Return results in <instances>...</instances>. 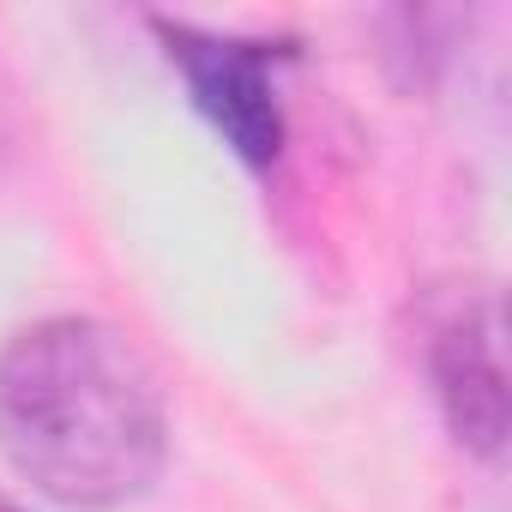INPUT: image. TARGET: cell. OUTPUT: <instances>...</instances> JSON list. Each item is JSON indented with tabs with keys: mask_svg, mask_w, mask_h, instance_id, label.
<instances>
[{
	"mask_svg": "<svg viewBox=\"0 0 512 512\" xmlns=\"http://www.w3.org/2000/svg\"><path fill=\"white\" fill-rule=\"evenodd\" d=\"M0 452L73 512L139 500L169 458V398L139 344L103 320L55 314L0 350Z\"/></svg>",
	"mask_w": 512,
	"mask_h": 512,
	"instance_id": "6da1fadb",
	"label": "cell"
},
{
	"mask_svg": "<svg viewBox=\"0 0 512 512\" xmlns=\"http://www.w3.org/2000/svg\"><path fill=\"white\" fill-rule=\"evenodd\" d=\"M157 37L169 61L181 67L199 115L229 139V151L247 163H272L284 145V103H278L284 49L247 43V37H211V31L169 25V19H157Z\"/></svg>",
	"mask_w": 512,
	"mask_h": 512,
	"instance_id": "7a4b0ae2",
	"label": "cell"
},
{
	"mask_svg": "<svg viewBox=\"0 0 512 512\" xmlns=\"http://www.w3.org/2000/svg\"><path fill=\"white\" fill-rule=\"evenodd\" d=\"M428 380L446 428L476 458H500L506 440V368H500V302L488 290L452 302L428 332Z\"/></svg>",
	"mask_w": 512,
	"mask_h": 512,
	"instance_id": "3957f363",
	"label": "cell"
},
{
	"mask_svg": "<svg viewBox=\"0 0 512 512\" xmlns=\"http://www.w3.org/2000/svg\"><path fill=\"white\" fill-rule=\"evenodd\" d=\"M13 151V103H7V85H0V163Z\"/></svg>",
	"mask_w": 512,
	"mask_h": 512,
	"instance_id": "277c9868",
	"label": "cell"
},
{
	"mask_svg": "<svg viewBox=\"0 0 512 512\" xmlns=\"http://www.w3.org/2000/svg\"><path fill=\"white\" fill-rule=\"evenodd\" d=\"M0 512H25V506H19V500H7V494H0Z\"/></svg>",
	"mask_w": 512,
	"mask_h": 512,
	"instance_id": "5b68a950",
	"label": "cell"
}]
</instances>
